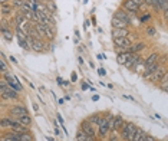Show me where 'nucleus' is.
Segmentation results:
<instances>
[{
    "instance_id": "6e6552de",
    "label": "nucleus",
    "mask_w": 168,
    "mask_h": 141,
    "mask_svg": "<svg viewBox=\"0 0 168 141\" xmlns=\"http://www.w3.org/2000/svg\"><path fill=\"white\" fill-rule=\"evenodd\" d=\"M131 56H132L131 52H121V53L117 56V61L119 65H124V66H125V63L128 62V59H129Z\"/></svg>"
},
{
    "instance_id": "e433bc0d",
    "label": "nucleus",
    "mask_w": 168,
    "mask_h": 141,
    "mask_svg": "<svg viewBox=\"0 0 168 141\" xmlns=\"http://www.w3.org/2000/svg\"><path fill=\"white\" fill-rule=\"evenodd\" d=\"M92 100H93V101H98V100H99V96H98V95H93Z\"/></svg>"
},
{
    "instance_id": "393cba45",
    "label": "nucleus",
    "mask_w": 168,
    "mask_h": 141,
    "mask_svg": "<svg viewBox=\"0 0 168 141\" xmlns=\"http://www.w3.org/2000/svg\"><path fill=\"white\" fill-rule=\"evenodd\" d=\"M2 35H3V37L6 39V41H12L13 39V35L10 33L7 29H2Z\"/></svg>"
},
{
    "instance_id": "c756f323",
    "label": "nucleus",
    "mask_w": 168,
    "mask_h": 141,
    "mask_svg": "<svg viewBox=\"0 0 168 141\" xmlns=\"http://www.w3.org/2000/svg\"><path fill=\"white\" fill-rule=\"evenodd\" d=\"M98 74L101 75V76H104V75H105V74H106V70H105V69H104V68H99V69H98Z\"/></svg>"
},
{
    "instance_id": "58836bf2",
    "label": "nucleus",
    "mask_w": 168,
    "mask_h": 141,
    "mask_svg": "<svg viewBox=\"0 0 168 141\" xmlns=\"http://www.w3.org/2000/svg\"><path fill=\"white\" fill-rule=\"evenodd\" d=\"M72 81H76V74H72Z\"/></svg>"
},
{
    "instance_id": "473e14b6",
    "label": "nucleus",
    "mask_w": 168,
    "mask_h": 141,
    "mask_svg": "<svg viewBox=\"0 0 168 141\" xmlns=\"http://www.w3.org/2000/svg\"><path fill=\"white\" fill-rule=\"evenodd\" d=\"M132 2H135V3H137V4H139V6H141V4H144V3H145L144 0H132Z\"/></svg>"
},
{
    "instance_id": "9b49d317",
    "label": "nucleus",
    "mask_w": 168,
    "mask_h": 141,
    "mask_svg": "<svg viewBox=\"0 0 168 141\" xmlns=\"http://www.w3.org/2000/svg\"><path fill=\"white\" fill-rule=\"evenodd\" d=\"M115 17H118V19H121V20H124V22H126L128 25L131 23V13H125V12H122V10H118L117 13H115Z\"/></svg>"
},
{
    "instance_id": "4468645a",
    "label": "nucleus",
    "mask_w": 168,
    "mask_h": 141,
    "mask_svg": "<svg viewBox=\"0 0 168 141\" xmlns=\"http://www.w3.org/2000/svg\"><path fill=\"white\" fill-rule=\"evenodd\" d=\"M14 22H16V26H22V25H25L26 23V16L22 10L14 16Z\"/></svg>"
},
{
    "instance_id": "f8f14e48",
    "label": "nucleus",
    "mask_w": 168,
    "mask_h": 141,
    "mask_svg": "<svg viewBox=\"0 0 168 141\" xmlns=\"http://www.w3.org/2000/svg\"><path fill=\"white\" fill-rule=\"evenodd\" d=\"M112 36L113 39H117V37H126L129 36V33H128V29H112Z\"/></svg>"
},
{
    "instance_id": "f3484780",
    "label": "nucleus",
    "mask_w": 168,
    "mask_h": 141,
    "mask_svg": "<svg viewBox=\"0 0 168 141\" xmlns=\"http://www.w3.org/2000/svg\"><path fill=\"white\" fill-rule=\"evenodd\" d=\"M14 118H16V120L19 121L20 124L26 125V127H27V125H30V122H32V118H30L29 114H26V115H22V117H14Z\"/></svg>"
},
{
    "instance_id": "c9c22d12",
    "label": "nucleus",
    "mask_w": 168,
    "mask_h": 141,
    "mask_svg": "<svg viewBox=\"0 0 168 141\" xmlns=\"http://www.w3.org/2000/svg\"><path fill=\"white\" fill-rule=\"evenodd\" d=\"M150 17H151L150 15H145V16L142 17V20H150Z\"/></svg>"
},
{
    "instance_id": "f03ea898",
    "label": "nucleus",
    "mask_w": 168,
    "mask_h": 141,
    "mask_svg": "<svg viewBox=\"0 0 168 141\" xmlns=\"http://www.w3.org/2000/svg\"><path fill=\"white\" fill-rule=\"evenodd\" d=\"M0 89H2V98H9V100H17L19 98V94H17L16 89H13V88H10L9 85H6V87H0Z\"/></svg>"
},
{
    "instance_id": "f704fd0d",
    "label": "nucleus",
    "mask_w": 168,
    "mask_h": 141,
    "mask_svg": "<svg viewBox=\"0 0 168 141\" xmlns=\"http://www.w3.org/2000/svg\"><path fill=\"white\" fill-rule=\"evenodd\" d=\"M145 2V4H148V6H152V0H144Z\"/></svg>"
},
{
    "instance_id": "a211bd4d",
    "label": "nucleus",
    "mask_w": 168,
    "mask_h": 141,
    "mask_svg": "<svg viewBox=\"0 0 168 141\" xmlns=\"http://www.w3.org/2000/svg\"><path fill=\"white\" fill-rule=\"evenodd\" d=\"M46 26H47V25L42 23V22H40V23H35V28H36V30H38L39 35H40L42 37L46 36Z\"/></svg>"
},
{
    "instance_id": "20e7f679",
    "label": "nucleus",
    "mask_w": 168,
    "mask_h": 141,
    "mask_svg": "<svg viewBox=\"0 0 168 141\" xmlns=\"http://www.w3.org/2000/svg\"><path fill=\"white\" fill-rule=\"evenodd\" d=\"M165 72H167V70H165L162 66H158V68H157L155 72H154V74L151 75V78H150V79H151L152 82H158V81H161V79L164 78Z\"/></svg>"
},
{
    "instance_id": "4be33fe9",
    "label": "nucleus",
    "mask_w": 168,
    "mask_h": 141,
    "mask_svg": "<svg viewBox=\"0 0 168 141\" xmlns=\"http://www.w3.org/2000/svg\"><path fill=\"white\" fill-rule=\"evenodd\" d=\"M0 68H2V74L3 75L7 74V65L4 62V55H2V59H0Z\"/></svg>"
},
{
    "instance_id": "dca6fc26",
    "label": "nucleus",
    "mask_w": 168,
    "mask_h": 141,
    "mask_svg": "<svg viewBox=\"0 0 168 141\" xmlns=\"http://www.w3.org/2000/svg\"><path fill=\"white\" fill-rule=\"evenodd\" d=\"M158 53H151L150 56H148L145 61H144V65L145 66H148V65H152V63H155V62H158Z\"/></svg>"
},
{
    "instance_id": "412c9836",
    "label": "nucleus",
    "mask_w": 168,
    "mask_h": 141,
    "mask_svg": "<svg viewBox=\"0 0 168 141\" xmlns=\"http://www.w3.org/2000/svg\"><path fill=\"white\" fill-rule=\"evenodd\" d=\"M39 3H40V2H38V0H26V4H27V6H29V7L32 9L33 12H36V10H38Z\"/></svg>"
},
{
    "instance_id": "ea45409f",
    "label": "nucleus",
    "mask_w": 168,
    "mask_h": 141,
    "mask_svg": "<svg viewBox=\"0 0 168 141\" xmlns=\"http://www.w3.org/2000/svg\"><path fill=\"white\" fill-rule=\"evenodd\" d=\"M10 59H12V62H13V63H17V61H16L14 58H13V56H10Z\"/></svg>"
},
{
    "instance_id": "6ab92c4d",
    "label": "nucleus",
    "mask_w": 168,
    "mask_h": 141,
    "mask_svg": "<svg viewBox=\"0 0 168 141\" xmlns=\"http://www.w3.org/2000/svg\"><path fill=\"white\" fill-rule=\"evenodd\" d=\"M106 120H108V128H109L111 131H115V117L108 114V115H106Z\"/></svg>"
},
{
    "instance_id": "a878e982",
    "label": "nucleus",
    "mask_w": 168,
    "mask_h": 141,
    "mask_svg": "<svg viewBox=\"0 0 168 141\" xmlns=\"http://www.w3.org/2000/svg\"><path fill=\"white\" fill-rule=\"evenodd\" d=\"M20 141H33V137H32L29 133L20 134Z\"/></svg>"
},
{
    "instance_id": "0eeeda50",
    "label": "nucleus",
    "mask_w": 168,
    "mask_h": 141,
    "mask_svg": "<svg viewBox=\"0 0 168 141\" xmlns=\"http://www.w3.org/2000/svg\"><path fill=\"white\" fill-rule=\"evenodd\" d=\"M80 130H84V131L88 134L89 137H93V138H95V130L92 128V124H91V121H84V122H82V125H80Z\"/></svg>"
},
{
    "instance_id": "c85d7f7f",
    "label": "nucleus",
    "mask_w": 168,
    "mask_h": 141,
    "mask_svg": "<svg viewBox=\"0 0 168 141\" xmlns=\"http://www.w3.org/2000/svg\"><path fill=\"white\" fill-rule=\"evenodd\" d=\"M147 32H148V35H151V36H154V35H155V29H154V28H150Z\"/></svg>"
},
{
    "instance_id": "aec40b11",
    "label": "nucleus",
    "mask_w": 168,
    "mask_h": 141,
    "mask_svg": "<svg viewBox=\"0 0 168 141\" xmlns=\"http://www.w3.org/2000/svg\"><path fill=\"white\" fill-rule=\"evenodd\" d=\"M124 124H125V121H124L122 117H115V131H117V130H121L122 127H124Z\"/></svg>"
},
{
    "instance_id": "ddd939ff",
    "label": "nucleus",
    "mask_w": 168,
    "mask_h": 141,
    "mask_svg": "<svg viewBox=\"0 0 168 141\" xmlns=\"http://www.w3.org/2000/svg\"><path fill=\"white\" fill-rule=\"evenodd\" d=\"M145 135H147V134L144 133V130H141V128H138V127H137L134 137H132V141H144Z\"/></svg>"
},
{
    "instance_id": "7c9ffc66",
    "label": "nucleus",
    "mask_w": 168,
    "mask_h": 141,
    "mask_svg": "<svg viewBox=\"0 0 168 141\" xmlns=\"http://www.w3.org/2000/svg\"><path fill=\"white\" fill-rule=\"evenodd\" d=\"M144 141H155V140H154V137H151V135H148V134H147L145 138H144Z\"/></svg>"
},
{
    "instance_id": "423d86ee",
    "label": "nucleus",
    "mask_w": 168,
    "mask_h": 141,
    "mask_svg": "<svg viewBox=\"0 0 168 141\" xmlns=\"http://www.w3.org/2000/svg\"><path fill=\"white\" fill-rule=\"evenodd\" d=\"M124 7L129 13H135L139 10V4H137L135 2H132V0H125V2H124Z\"/></svg>"
},
{
    "instance_id": "9d476101",
    "label": "nucleus",
    "mask_w": 168,
    "mask_h": 141,
    "mask_svg": "<svg viewBox=\"0 0 168 141\" xmlns=\"http://www.w3.org/2000/svg\"><path fill=\"white\" fill-rule=\"evenodd\" d=\"M112 26H113V29H126V28H128V23L121 20V19H118V17H113Z\"/></svg>"
},
{
    "instance_id": "bb28decb",
    "label": "nucleus",
    "mask_w": 168,
    "mask_h": 141,
    "mask_svg": "<svg viewBox=\"0 0 168 141\" xmlns=\"http://www.w3.org/2000/svg\"><path fill=\"white\" fill-rule=\"evenodd\" d=\"M26 3V0H12V4L13 6H16V7H20L22 9V6Z\"/></svg>"
},
{
    "instance_id": "2eb2a0df",
    "label": "nucleus",
    "mask_w": 168,
    "mask_h": 141,
    "mask_svg": "<svg viewBox=\"0 0 168 141\" xmlns=\"http://www.w3.org/2000/svg\"><path fill=\"white\" fill-rule=\"evenodd\" d=\"M32 49H35L36 52H42L45 49V45L40 39H33V43H32Z\"/></svg>"
},
{
    "instance_id": "72a5a7b5",
    "label": "nucleus",
    "mask_w": 168,
    "mask_h": 141,
    "mask_svg": "<svg viewBox=\"0 0 168 141\" xmlns=\"http://www.w3.org/2000/svg\"><path fill=\"white\" fill-rule=\"evenodd\" d=\"M109 141H118V137H117V135H113V134H112V135H111V137H109Z\"/></svg>"
},
{
    "instance_id": "b1692460",
    "label": "nucleus",
    "mask_w": 168,
    "mask_h": 141,
    "mask_svg": "<svg viewBox=\"0 0 168 141\" xmlns=\"http://www.w3.org/2000/svg\"><path fill=\"white\" fill-rule=\"evenodd\" d=\"M46 37H49V39H53V37H55V30H53V28H51V26H46Z\"/></svg>"
},
{
    "instance_id": "4c0bfd02",
    "label": "nucleus",
    "mask_w": 168,
    "mask_h": 141,
    "mask_svg": "<svg viewBox=\"0 0 168 141\" xmlns=\"http://www.w3.org/2000/svg\"><path fill=\"white\" fill-rule=\"evenodd\" d=\"M0 4H7V0H0Z\"/></svg>"
},
{
    "instance_id": "1a4fd4ad",
    "label": "nucleus",
    "mask_w": 168,
    "mask_h": 141,
    "mask_svg": "<svg viewBox=\"0 0 168 141\" xmlns=\"http://www.w3.org/2000/svg\"><path fill=\"white\" fill-rule=\"evenodd\" d=\"M76 140L78 141H95V138L89 137L84 130H78V133H76Z\"/></svg>"
},
{
    "instance_id": "39448f33",
    "label": "nucleus",
    "mask_w": 168,
    "mask_h": 141,
    "mask_svg": "<svg viewBox=\"0 0 168 141\" xmlns=\"http://www.w3.org/2000/svg\"><path fill=\"white\" fill-rule=\"evenodd\" d=\"M10 114H12L13 117H22V115H26V114H27V109H26V107H23V105H16V107H13L12 109H10Z\"/></svg>"
},
{
    "instance_id": "7ed1b4c3",
    "label": "nucleus",
    "mask_w": 168,
    "mask_h": 141,
    "mask_svg": "<svg viewBox=\"0 0 168 141\" xmlns=\"http://www.w3.org/2000/svg\"><path fill=\"white\" fill-rule=\"evenodd\" d=\"M113 43L117 46H119L121 49H125V48H129L131 46V39L128 36L126 37H117V39H113Z\"/></svg>"
},
{
    "instance_id": "cd10ccee",
    "label": "nucleus",
    "mask_w": 168,
    "mask_h": 141,
    "mask_svg": "<svg viewBox=\"0 0 168 141\" xmlns=\"http://www.w3.org/2000/svg\"><path fill=\"white\" fill-rule=\"evenodd\" d=\"M161 89H162V91H165V92H168V82H161Z\"/></svg>"
},
{
    "instance_id": "5701e85b",
    "label": "nucleus",
    "mask_w": 168,
    "mask_h": 141,
    "mask_svg": "<svg viewBox=\"0 0 168 141\" xmlns=\"http://www.w3.org/2000/svg\"><path fill=\"white\" fill-rule=\"evenodd\" d=\"M0 7H2V13H3V15H10V13H12V6H10V4H0Z\"/></svg>"
},
{
    "instance_id": "2f4dec72",
    "label": "nucleus",
    "mask_w": 168,
    "mask_h": 141,
    "mask_svg": "<svg viewBox=\"0 0 168 141\" xmlns=\"http://www.w3.org/2000/svg\"><path fill=\"white\" fill-rule=\"evenodd\" d=\"M161 82H168V70L165 72V75H164V78L161 79Z\"/></svg>"
},
{
    "instance_id": "f257e3e1",
    "label": "nucleus",
    "mask_w": 168,
    "mask_h": 141,
    "mask_svg": "<svg viewBox=\"0 0 168 141\" xmlns=\"http://www.w3.org/2000/svg\"><path fill=\"white\" fill-rule=\"evenodd\" d=\"M135 130H137V125L132 124V122H125L124 127L121 128V138L128 141H132V137L135 134Z\"/></svg>"
}]
</instances>
